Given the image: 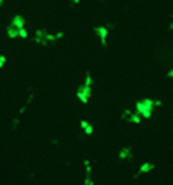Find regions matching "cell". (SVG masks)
<instances>
[{
    "label": "cell",
    "mask_w": 173,
    "mask_h": 185,
    "mask_svg": "<svg viewBox=\"0 0 173 185\" xmlns=\"http://www.w3.org/2000/svg\"><path fill=\"white\" fill-rule=\"evenodd\" d=\"M82 128H83V132L88 133V135H92V132H94V130H92V125L88 121H82Z\"/></svg>",
    "instance_id": "cell-2"
},
{
    "label": "cell",
    "mask_w": 173,
    "mask_h": 185,
    "mask_svg": "<svg viewBox=\"0 0 173 185\" xmlns=\"http://www.w3.org/2000/svg\"><path fill=\"white\" fill-rule=\"evenodd\" d=\"M2 2H4V0H0V5H2Z\"/></svg>",
    "instance_id": "cell-4"
},
{
    "label": "cell",
    "mask_w": 173,
    "mask_h": 185,
    "mask_svg": "<svg viewBox=\"0 0 173 185\" xmlns=\"http://www.w3.org/2000/svg\"><path fill=\"white\" fill-rule=\"evenodd\" d=\"M109 31H111V26H97V28H95V35L99 37L102 45L107 43V35H109Z\"/></svg>",
    "instance_id": "cell-1"
},
{
    "label": "cell",
    "mask_w": 173,
    "mask_h": 185,
    "mask_svg": "<svg viewBox=\"0 0 173 185\" xmlns=\"http://www.w3.org/2000/svg\"><path fill=\"white\" fill-rule=\"evenodd\" d=\"M4 62H5V59L4 57H0V66H4Z\"/></svg>",
    "instance_id": "cell-3"
}]
</instances>
